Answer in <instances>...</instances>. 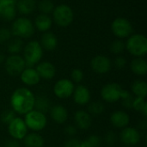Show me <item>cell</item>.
I'll return each mask as SVG.
<instances>
[{
	"mask_svg": "<svg viewBox=\"0 0 147 147\" xmlns=\"http://www.w3.org/2000/svg\"><path fill=\"white\" fill-rule=\"evenodd\" d=\"M35 96L28 88H18L14 90L10 97L12 109L19 115H26L34 109Z\"/></svg>",
	"mask_w": 147,
	"mask_h": 147,
	"instance_id": "obj_1",
	"label": "cell"
},
{
	"mask_svg": "<svg viewBox=\"0 0 147 147\" xmlns=\"http://www.w3.org/2000/svg\"><path fill=\"white\" fill-rule=\"evenodd\" d=\"M126 48L134 57H143L147 53V38L141 34H131L125 43Z\"/></svg>",
	"mask_w": 147,
	"mask_h": 147,
	"instance_id": "obj_2",
	"label": "cell"
},
{
	"mask_svg": "<svg viewBox=\"0 0 147 147\" xmlns=\"http://www.w3.org/2000/svg\"><path fill=\"white\" fill-rule=\"evenodd\" d=\"M43 56V49L40 42L36 40L29 41L23 48V59L26 67H33L38 64Z\"/></svg>",
	"mask_w": 147,
	"mask_h": 147,
	"instance_id": "obj_3",
	"label": "cell"
},
{
	"mask_svg": "<svg viewBox=\"0 0 147 147\" xmlns=\"http://www.w3.org/2000/svg\"><path fill=\"white\" fill-rule=\"evenodd\" d=\"M11 34L17 38L27 39L31 37L34 33L33 22L27 17H19L15 19L11 26Z\"/></svg>",
	"mask_w": 147,
	"mask_h": 147,
	"instance_id": "obj_4",
	"label": "cell"
},
{
	"mask_svg": "<svg viewBox=\"0 0 147 147\" xmlns=\"http://www.w3.org/2000/svg\"><path fill=\"white\" fill-rule=\"evenodd\" d=\"M74 18V13L72 9L65 3H61L54 7L53 11V19L54 22L59 27L69 26Z\"/></svg>",
	"mask_w": 147,
	"mask_h": 147,
	"instance_id": "obj_5",
	"label": "cell"
},
{
	"mask_svg": "<svg viewBox=\"0 0 147 147\" xmlns=\"http://www.w3.org/2000/svg\"><path fill=\"white\" fill-rule=\"evenodd\" d=\"M24 122L28 129H30L34 132H39L46 127L47 120L45 114L33 109L25 115Z\"/></svg>",
	"mask_w": 147,
	"mask_h": 147,
	"instance_id": "obj_6",
	"label": "cell"
},
{
	"mask_svg": "<svg viewBox=\"0 0 147 147\" xmlns=\"http://www.w3.org/2000/svg\"><path fill=\"white\" fill-rule=\"evenodd\" d=\"M113 34L119 39L129 37L133 34V25L125 17H117L111 23Z\"/></svg>",
	"mask_w": 147,
	"mask_h": 147,
	"instance_id": "obj_7",
	"label": "cell"
},
{
	"mask_svg": "<svg viewBox=\"0 0 147 147\" xmlns=\"http://www.w3.org/2000/svg\"><path fill=\"white\" fill-rule=\"evenodd\" d=\"M5 70L10 76L16 77L26 68L24 59L18 54H11L5 59Z\"/></svg>",
	"mask_w": 147,
	"mask_h": 147,
	"instance_id": "obj_8",
	"label": "cell"
},
{
	"mask_svg": "<svg viewBox=\"0 0 147 147\" xmlns=\"http://www.w3.org/2000/svg\"><path fill=\"white\" fill-rule=\"evenodd\" d=\"M122 91L123 89L119 84L109 83L102 87L101 96L107 102H115L121 99Z\"/></svg>",
	"mask_w": 147,
	"mask_h": 147,
	"instance_id": "obj_9",
	"label": "cell"
},
{
	"mask_svg": "<svg viewBox=\"0 0 147 147\" xmlns=\"http://www.w3.org/2000/svg\"><path fill=\"white\" fill-rule=\"evenodd\" d=\"M74 88L75 86L71 80L62 78L55 83L53 86V93L59 99H67L72 96Z\"/></svg>",
	"mask_w": 147,
	"mask_h": 147,
	"instance_id": "obj_10",
	"label": "cell"
},
{
	"mask_svg": "<svg viewBox=\"0 0 147 147\" xmlns=\"http://www.w3.org/2000/svg\"><path fill=\"white\" fill-rule=\"evenodd\" d=\"M28 127L24 122V120L20 117H16L8 125V133L12 139L16 140H22L28 134Z\"/></svg>",
	"mask_w": 147,
	"mask_h": 147,
	"instance_id": "obj_11",
	"label": "cell"
},
{
	"mask_svg": "<svg viewBox=\"0 0 147 147\" xmlns=\"http://www.w3.org/2000/svg\"><path fill=\"white\" fill-rule=\"evenodd\" d=\"M90 67L96 73L105 74L108 73L112 67V62L107 56L97 55L90 61Z\"/></svg>",
	"mask_w": 147,
	"mask_h": 147,
	"instance_id": "obj_12",
	"label": "cell"
},
{
	"mask_svg": "<svg viewBox=\"0 0 147 147\" xmlns=\"http://www.w3.org/2000/svg\"><path fill=\"white\" fill-rule=\"evenodd\" d=\"M16 15V0H0V18L9 22L15 19Z\"/></svg>",
	"mask_w": 147,
	"mask_h": 147,
	"instance_id": "obj_13",
	"label": "cell"
},
{
	"mask_svg": "<svg viewBox=\"0 0 147 147\" xmlns=\"http://www.w3.org/2000/svg\"><path fill=\"white\" fill-rule=\"evenodd\" d=\"M120 137L121 140L128 146H134L140 141V134L139 130L134 127H127L123 128Z\"/></svg>",
	"mask_w": 147,
	"mask_h": 147,
	"instance_id": "obj_14",
	"label": "cell"
},
{
	"mask_svg": "<svg viewBox=\"0 0 147 147\" xmlns=\"http://www.w3.org/2000/svg\"><path fill=\"white\" fill-rule=\"evenodd\" d=\"M73 100L78 105H86L90 101V91L84 85H78L73 90Z\"/></svg>",
	"mask_w": 147,
	"mask_h": 147,
	"instance_id": "obj_15",
	"label": "cell"
},
{
	"mask_svg": "<svg viewBox=\"0 0 147 147\" xmlns=\"http://www.w3.org/2000/svg\"><path fill=\"white\" fill-rule=\"evenodd\" d=\"M21 81L28 86H34L39 84L40 78L33 67H26L20 74Z\"/></svg>",
	"mask_w": 147,
	"mask_h": 147,
	"instance_id": "obj_16",
	"label": "cell"
},
{
	"mask_svg": "<svg viewBox=\"0 0 147 147\" xmlns=\"http://www.w3.org/2000/svg\"><path fill=\"white\" fill-rule=\"evenodd\" d=\"M76 127L81 130H87L92 125V117L85 110H78L74 115Z\"/></svg>",
	"mask_w": 147,
	"mask_h": 147,
	"instance_id": "obj_17",
	"label": "cell"
},
{
	"mask_svg": "<svg viewBox=\"0 0 147 147\" xmlns=\"http://www.w3.org/2000/svg\"><path fill=\"white\" fill-rule=\"evenodd\" d=\"M35 70L38 72L40 78L45 80L52 79L55 76V73H56L55 66L51 62H48V61H43V62L38 63Z\"/></svg>",
	"mask_w": 147,
	"mask_h": 147,
	"instance_id": "obj_18",
	"label": "cell"
},
{
	"mask_svg": "<svg viewBox=\"0 0 147 147\" xmlns=\"http://www.w3.org/2000/svg\"><path fill=\"white\" fill-rule=\"evenodd\" d=\"M110 122L115 127L123 129L128 126L130 122V117L125 111L117 110L110 115Z\"/></svg>",
	"mask_w": 147,
	"mask_h": 147,
	"instance_id": "obj_19",
	"label": "cell"
},
{
	"mask_svg": "<svg viewBox=\"0 0 147 147\" xmlns=\"http://www.w3.org/2000/svg\"><path fill=\"white\" fill-rule=\"evenodd\" d=\"M50 115L54 122L58 124H63L67 121L68 112L64 106L59 104V105H54L51 108Z\"/></svg>",
	"mask_w": 147,
	"mask_h": 147,
	"instance_id": "obj_20",
	"label": "cell"
},
{
	"mask_svg": "<svg viewBox=\"0 0 147 147\" xmlns=\"http://www.w3.org/2000/svg\"><path fill=\"white\" fill-rule=\"evenodd\" d=\"M42 49L47 51H53L58 45V39L56 35L52 32H44L41 35L40 42Z\"/></svg>",
	"mask_w": 147,
	"mask_h": 147,
	"instance_id": "obj_21",
	"label": "cell"
},
{
	"mask_svg": "<svg viewBox=\"0 0 147 147\" xmlns=\"http://www.w3.org/2000/svg\"><path fill=\"white\" fill-rule=\"evenodd\" d=\"M53 24V19L45 14L38 15L34 19V28H36L40 32H47Z\"/></svg>",
	"mask_w": 147,
	"mask_h": 147,
	"instance_id": "obj_22",
	"label": "cell"
},
{
	"mask_svg": "<svg viewBox=\"0 0 147 147\" xmlns=\"http://www.w3.org/2000/svg\"><path fill=\"white\" fill-rule=\"evenodd\" d=\"M131 71L138 76H145L147 73V62L145 59L137 57L131 61Z\"/></svg>",
	"mask_w": 147,
	"mask_h": 147,
	"instance_id": "obj_23",
	"label": "cell"
},
{
	"mask_svg": "<svg viewBox=\"0 0 147 147\" xmlns=\"http://www.w3.org/2000/svg\"><path fill=\"white\" fill-rule=\"evenodd\" d=\"M23 141L26 147H43L45 143L43 137L34 132L28 134L24 137Z\"/></svg>",
	"mask_w": 147,
	"mask_h": 147,
	"instance_id": "obj_24",
	"label": "cell"
},
{
	"mask_svg": "<svg viewBox=\"0 0 147 147\" xmlns=\"http://www.w3.org/2000/svg\"><path fill=\"white\" fill-rule=\"evenodd\" d=\"M35 8V0H19L16 3V9L22 15H29L33 13Z\"/></svg>",
	"mask_w": 147,
	"mask_h": 147,
	"instance_id": "obj_25",
	"label": "cell"
},
{
	"mask_svg": "<svg viewBox=\"0 0 147 147\" xmlns=\"http://www.w3.org/2000/svg\"><path fill=\"white\" fill-rule=\"evenodd\" d=\"M132 94L136 97L146 98L147 96V84L143 80H136L132 84Z\"/></svg>",
	"mask_w": 147,
	"mask_h": 147,
	"instance_id": "obj_26",
	"label": "cell"
},
{
	"mask_svg": "<svg viewBox=\"0 0 147 147\" xmlns=\"http://www.w3.org/2000/svg\"><path fill=\"white\" fill-rule=\"evenodd\" d=\"M37 111H40L43 114L50 111L51 109V102L48 98L45 96H38L34 100V107Z\"/></svg>",
	"mask_w": 147,
	"mask_h": 147,
	"instance_id": "obj_27",
	"label": "cell"
},
{
	"mask_svg": "<svg viewBox=\"0 0 147 147\" xmlns=\"http://www.w3.org/2000/svg\"><path fill=\"white\" fill-rule=\"evenodd\" d=\"M23 48V42L22 39L16 38L9 40L7 45V51L11 54H17L19 53Z\"/></svg>",
	"mask_w": 147,
	"mask_h": 147,
	"instance_id": "obj_28",
	"label": "cell"
},
{
	"mask_svg": "<svg viewBox=\"0 0 147 147\" xmlns=\"http://www.w3.org/2000/svg\"><path fill=\"white\" fill-rule=\"evenodd\" d=\"M132 109H135L138 112L142 113V115H144L145 119L147 116V103L145 100V98H141V97H135L134 99L133 102V106Z\"/></svg>",
	"mask_w": 147,
	"mask_h": 147,
	"instance_id": "obj_29",
	"label": "cell"
},
{
	"mask_svg": "<svg viewBox=\"0 0 147 147\" xmlns=\"http://www.w3.org/2000/svg\"><path fill=\"white\" fill-rule=\"evenodd\" d=\"M105 110V106L101 102H93L88 106V113L90 115H100Z\"/></svg>",
	"mask_w": 147,
	"mask_h": 147,
	"instance_id": "obj_30",
	"label": "cell"
},
{
	"mask_svg": "<svg viewBox=\"0 0 147 147\" xmlns=\"http://www.w3.org/2000/svg\"><path fill=\"white\" fill-rule=\"evenodd\" d=\"M38 8L41 14L49 15L50 13H53L54 4L51 0H40L38 3Z\"/></svg>",
	"mask_w": 147,
	"mask_h": 147,
	"instance_id": "obj_31",
	"label": "cell"
},
{
	"mask_svg": "<svg viewBox=\"0 0 147 147\" xmlns=\"http://www.w3.org/2000/svg\"><path fill=\"white\" fill-rule=\"evenodd\" d=\"M125 49H126V45L120 39L114 40L109 46L110 52L114 54H116V55H120L121 53H122Z\"/></svg>",
	"mask_w": 147,
	"mask_h": 147,
	"instance_id": "obj_32",
	"label": "cell"
},
{
	"mask_svg": "<svg viewBox=\"0 0 147 147\" xmlns=\"http://www.w3.org/2000/svg\"><path fill=\"white\" fill-rule=\"evenodd\" d=\"M121 99L122 100V105L126 109H132L134 97L133 96V94L131 92H129L128 90H123Z\"/></svg>",
	"mask_w": 147,
	"mask_h": 147,
	"instance_id": "obj_33",
	"label": "cell"
},
{
	"mask_svg": "<svg viewBox=\"0 0 147 147\" xmlns=\"http://www.w3.org/2000/svg\"><path fill=\"white\" fill-rule=\"evenodd\" d=\"M16 117V112L13 109H6L1 114L0 120L3 123L9 125Z\"/></svg>",
	"mask_w": 147,
	"mask_h": 147,
	"instance_id": "obj_34",
	"label": "cell"
},
{
	"mask_svg": "<svg viewBox=\"0 0 147 147\" xmlns=\"http://www.w3.org/2000/svg\"><path fill=\"white\" fill-rule=\"evenodd\" d=\"M117 139H118V137H117L116 134L113 131H109L105 134L104 141L108 146H113L116 143Z\"/></svg>",
	"mask_w": 147,
	"mask_h": 147,
	"instance_id": "obj_35",
	"label": "cell"
},
{
	"mask_svg": "<svg viewBox=\"0 0 147 147\" xmlns=\"http://www.w3.org/2000/svg\"><path fill=\"white\" fill-rule=\"evenodd\" d=\"M11 31L7 28H0V43L7 42L11 38Z\"/></svg>",
	"mask_w": 147,
	"mask_h": 147,
	"instance_id": "obj_36",
	"label": "cell"
},
{
	"mask_svg": "<svg viewBox=\"0 0 147 147\" xmlns=\"http://www.w3.org/2000/svg\"><path fill=\"white\" fill-rule=\"evenodd\" d=\"M71 80L75 83H80L83 78H84V72L82 70L80 69H73L71 73Z\"/></svg>",
	"mask_w": 147,
	"mask_h": 147,
	"instance_id": "obj_37",
	"label": "cell"
},
{
	"mask_svg": "<svg viewBox=\"0 0 147 147\" xmlns=\"http://www.w3.org/2000/svg\"><path fill=\"white\" fill-rule=\"evenodd\" d=\"M114 65H115V68H117L119 70H121V69H123L126 66V65H127V59H125V57L119 55V56H117L115 59Z\"/></svg>",
	"mask_w": 147,
	"mask_h": 147,
	"instance_id": "obj_38",
	"label": "cell"
},
{
	"mask_svg": "<svg viewBox=\"0 0 147 147\" xmlns=\"http://www.w3.org/2000/svg\"><path fill=\"white\" fill-rule=\"evenodd\" d=\"M92 147H99L102 144V139L97 135H90L86 139Z\"/></svg>",
	"mask_w": 147,
	"mask_h": 147,
	"instance_id": "obj_39",
	"label": "cell"
},
{
	"mask_svg": "<svg viewBox=\"0 0 147 147\" xmlns=\"http://www.w3.org/2000/svg\"><path fill=\"white\" fill-rule=\"evenodd\" d=\"M80 142L78 139L71 137L65 143V147H80Z\"/></svg>",
	"mask_w": 147,
	"mask_h": 147,
	"instance_id": "obj_40",
	"label": "cell"
},
{
	"mask_svg": "<svg viewBox=\"0 0 147 147\" xmlns=\"http://www.w3.org/2000/svg\"><path fill=\"white\" fill-rule=\"evenodd\" d=\"M77 127L75 126H72V125H68L65 127V133L68 135V136H74L76 134H77Z\"/></svg>",
	"mask_w": 147,
	"mask_h": 147,
	"instance_id": "obj_41",
	"label": "cell"
},
{
	"mask_svg": "<svg viewBox=\"0 0 147 147\" xmlns=\"http://www.w3.org/2000/svg\"><path fill=\"white\" fill-rule=\"evenodd\" d=\"M5 147H20L19 140H16L15 139L8 140L5 142Z\"/></svg>",
	"mask_w": 147,
	"mask_h": 147,
	"instance_id": "obj_42",
	"label": "cell"
},
{
	"mask_svg": "<svg viewBox=\"0 0 147 147\" xmlns=\"http://www.w3.org/2000/svg\"><path fill=\"white\" fill-rule=\"evenodd\" d=\"M80 147H92V146L90 144V142L87 140H84L80 142Z\"/></svg>",
	"mask_w": 147,
	"mask_h": 147,
	"instance_id": "obj_43",
	"label": "cell"
},
{
	"mask_svg": "<svg viewBox=\"0 0 147 147\" xmlns=\"http://www.w3.org/2000/svg\"><path fill=\"white\" fill-rule=\"evenodd\" d=\"M139 127H140L141 130H146V129L147 128L146 121V120H144L143 121H140V124H139Z\"/></svg>",
	"mask_w": 147,
	"mask_h": 147,
	"instance_id": "obj_44",
	"label": "cell"
},
{
	"mask_svg": "<svg viewBox=\"0 0 147 147\" xmlns=\"http://www.w3.org/2000/svg\"><path fill=\"white\" fill-rule=\"evenodd\" d=\"M5 59H5V56H4L3 53H0V64H2L3 62H4Z\"/></svg>",
	"mask_w": 147,
	"mask_h": 147,
	"instance_id": "obj_45",
	"label": "cell"
}]
</instances>
